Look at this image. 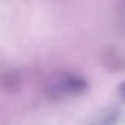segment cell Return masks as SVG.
<instances>
[{
  "instance_id": "1",
  "label": "cell",
  "mask_w": 125,
  "mask_h": 125,
  "mask_svg": "<svg viewBox=\"0 0 125 125\" xmlns=\"http://www.w3.org/2000/svg\"><path fill=\"white\" fill-rule=\"evenodd\" d=\"M89 87L87 82L83 77L78 74H61L53 79V82L49 85L47 94L51 98L62 100L68 97H74L84 94Z\"/></svg>"
},
{
  "instance_id": "2",
  "label": "cell",
  "mask_w": 125,
  "mask_h": 125,
  "mask_svg": "<svg viewBox=\"0 0 125 125\" xmlns=\"http://www.w3.org/2000/svg\"><path fill=\"white\" fill-rule=\"evenodd\" d=\"M120 120V112L117 108L109 107L98 112L91 120L89 125H118Z\"/></svg>"
},
{
  "instance_id": "3",
  "label": "cell",
  "mask_w": 125,
  "mask_h": 125,
  "mask_svg": "<svg viewBox=\"0 0 125 125\" xmlns=\"http://www.w3.org/2000/svg\"><path fill=\"white\" fill-rule=\"evenodd\" d=\"M118 94H119L120 98L125 102V82H123V83L119 85V87H118Z\"/></svg>"
}]
</instances>
